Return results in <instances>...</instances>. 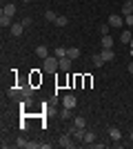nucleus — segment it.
Here are the masks:
<instances>
[{"label":"nucleus","instance_id":"1","mask_svg":"<svg viewBox=\"0 0 133 149\" xmlns=\"http://www.w3.org/2000/svg\"><path fill=\"white\" fill-rule=\"evenodd\" d=\"M42 69H44V71H58V69H60V58H58V56H49V58H44Z\"/></svg>","mask_w":133,"mask_h":149},{"label":"nucleus","instance_id":"16","mask_svg":"<svg viewBox=\"0 0 133 149\" xmlns=\"http://www.w3.org/2000/svg\"><path fill=\"white\" fill-rule=\"evenodd\" d=\"M2 13H7V16H16V5H11V2H7V5L2 7Z\"/></svg>","mask_w":133,"mask_h":149},{"label":"nucleus","instance_id":"13","mask_svg":"<svg viewBox=\"0 0 133 149\" xmlns=\"http://www.w3.org/2000/svg\"><path fill=\"white\" fill-rule=\"evenodd\" d=\"M100 56L104 58V62H109V60H113V58H115V54H113V49H102Z\"/></svg>","mask_w":133,"mask_h":149},{"label":"nucleus","instance_id":"8","mask_svg":"<svg viewBox=\"0 0 133 149\" xmlns=\"http://www.w3.org/2000/svg\"><path fill=\"white\" fill-rule=\"evenodd\" d=\"M22 31H25V25H22V22H13L11 25V36H22Z\"/></svg>","mask_w":133,"mask_h":149},{"label":"nucleus","instance_id":"32","mask_svg":"<svg viewBox=\"0 0 133 149\" xmlns=\"http://www.w3.org/2000/svg\"><path fill=\"white\" fill-rule=\"evenodd\" d=\"M22 2H31V0H22Z\"/></svg>","mask_w":133,"mask_h":149},{"label":"nucleus","instance_id":"15","mask_svg":"<svg viewBox=\"0 0 133 149\" xmlns=\"http://www.w3.org/2000/svg\"><path fill=\"white\" fill-rule=\"evenodd\" d=\"M109 136H111V140H120V138H122V131L118 129V127H111V129H109Z\"/></svg>","mask_w":133,"mask_h":149},{"label":"nucleus","instance_id":"9","mask_svg":"<svg viewBox=\"0 0 133 149\" xmlns=\"http://www.w3.org/2000/svg\"><path fill=\"white\" fill-rule=\"evenodd\" d=\"M133 13V0H124L122 5V16H131Z\"/></svg>","mask_w":133,"mask_h":149},{"label":"nucleus","instance_id":"10","mask_svg":"<svg viewBox=\"0 0 133 149\" xmlns=\"http://www.w3.org/2000/svg\"><path fill=\"white\" fill-rule=\"evenodd\" d=\"M36 56L44 60V58H49V49H47L44 45H38V47H36Z\"/></svg>","mask_w":133,"mask_h":149},{"label":"nucleus","instance_id":"30","mask_svg":"<svg viewBox=\"0 0 133 149\" xmlns=\"http://www.w3.org/2000/svg\"><path fill=\"white\" fill-rule=\"evenodd\" d=\"M131 54H133V40H131Z\"/></svg>","mask_w":133,"mask_h":149},{"label":"nucleus","instance_id":"31","mask_svg":"<svg viewBox=\"0 0 133 149\" xmlns=\"http://www.w3.org/2000/svg\"><path fill=\"white\" fill-rule=\"evenodd\" d=\"M129 138H131V140H133V134H129Z\"/></svg>","mask_w":133,"mask_h":149},{"label":"nucleus","instance_id":"34","mask_svg":"<svg viewBox=\"0 0 133 149\" xmlns=\"http://www.w3.org/2000/svg\"><path fill=\"white\" fill-rule=\"evenodd\" d=\"M93 2H95V0H93Z\"/></svg>","mask_w":133,"mask_h":149},{"label":"nucleus","instance_id":"23","mask_svg":"<svg viewBox=\"0 0 133 149\" xmlns=\"http://www.w3.org/2000/svg\"><path fill=\"white\" fill-rule=\"evenodd\" d=\"M60 118H62V120H69V118H71V109L62 107V111H60Z\"/></svg>","mask_w":133,"mask_h":149},{"label":"nucleus","instance_id":"33","mask_svg":"<svg viewBox=\"0 0 133 149\" xmlns=\"http://www.w3.org/2000/svg\"><path fill=\"white\" fill-rule=\"evenodd\" d=\"M2 2H5V0H2Z\"/></svg>","mask_w":133,"mask_h":149},{"label":"nucleus","instance_id":"4","mask_svg":"<svg viewBox=\"0 0 133 149\" xmlns=\"http://www.w3.org/2000/svg\"><path fill=\"white\" fill-rule=\"evenodd\" d=\"M84 134H87L84 127H73V129H71V136L76 138V143H84Z\"/></svg>","mask_w":133,"mask_h":149},{"label":"nucleus","instance_id":"17","mask_svg":"<svg viewBox=\"0 0 133 149\" xmlns=\"http://www.w3.org/2000/svg\"><path fill=\"white\" fill-rule=\"evenodd\" d=\"M67 56H69L71 60H76V58H80V49H78V47H69V49H67Z\"/></svg>","mask_w":133,"mask_h":149},{"label":"nucleus","instance_id":"19","mask_svg":"<svg viewBox=\"0 0 133 149\" xmlns=\"http://www.w3.org/2000/svg\"><path fill=\"white\" fill-rule=\"evenodd\" d=\"M56 25L58 27H67V25H69V18H67V16H58V18H56Z\"/></svg>","mask_w":133,"mask_h":149},{"label":"nucleus","instance_id":"27","mask_svg":"<svg viewBox=\"0 0 133 149\" xmlns=\"http://www.w3.org/2000/svg\"><path fill=\"white\" fill-rule=\"evenodd\" d=\"M27 143H29V140H25V138H18V140H16V147H27Z\"/></svg>","mask_w":133,"mask_h":149},{"label":"nucleus","instance_id":"28","mask_svg":"<svg viewBox=\"0 0 133 149\" xmlns=\"http://www.w3.org/2000/svg\"><path fill=\"white\" fill-rule=\"evenodd\" d=\"M20 22H22V25H25V27H29V25H31V18H22V20H20Z\"/></svg>","mask_w":133,"mask_h":149},{"label":"nucleus","instance_id":"3","mask_svg":"<svg viewBox=\"0 0 133 149\" xmlns=\"http://www.w3.org/2000/svg\"><path fill=\"white\" fill-rule=\"evenodd\" d=\"M76 105H78V100H76L73 93H67V96L62 98V107H67V109H73Z\"/></svg>","mask_w":133,"mask_h":149},{"label":"nucleus","instance_id":"18","mask_svg":"<svg viewBox=\"0 0 133 149\" xmlns=\"http://www.w3.org/2000/svg\"><path fill=\"white\" fill-rule=\"evenodd\" d=\"M91 62H93V67H102V65H104V58H102L100 54H93V56H91Z\"/></svg>","mask_w":133,"mask_h":149},{"label":"nucleus","instance_id":"11","mask_svg":"<svg viewBox=\"0 0 133 149\" xmlns=\"http://www.w3.org/2000/svg\"><path fill=\"white\" fill-rule=\"evenodd\" d=\"M71 62H73V60H71L69 56L60 58V69H62V71H69V69H71Z\"/></svg>","mask_w":133,"mask_h":149},{"label":"nucleus","instance_id":"22","mask_svg":"<svg viewBox=\"0 0 133 149\" xmlns=\"http://www.w3.org/2000/svg\"><path fill=\"white\" fill-rule=\"evenodd\" d=\"M73 127H87V120H84L82 116H76V120H73Z\"/></svg>","mask_w":133,"mask_h":149},{"label":"nucleus","instance_id":"26","mask_svg":"<svg viewBox=\"0 0 133 149\" xmlns=\"http://www.w3.org/2000/svg\"><path fill=\"white\" fill-rule=\"evenodd\" d=\"M56 56L58 58H64V56H67V49H64V47H58V49H56Z\"/></svg>","mask_w":133,"mask_h":149},{"label":"nucleus","instance_id":"29","mask_svg":"<svg viewBox=\"0 0 133 149\" xmlns=\"http://www.w3.org/2000/svg\"><path fill=\"white\" fill-rule=\"evenodd\" d=\"M129 74L133 76V62H131V65H129Z\"/></svg>","mask_w":133,"mask_h":149},{"label":"nucleus","instance_id":"5","mask_svg":"<svg viewBox=\"0 0 133 149\" xmlns=\"http://www.w3.org/2000/svg\"><path fill=\"white\" fill-rule=\"evenodd\" d=\"M109 25L111 27H122L124 25V16H122V13L120 16H109Z\"/></svg>","mask_w":133,"mask_h":149},{"label":"nucleus","instance_id":"6","mask_svg":"<svg viewBox=\"0 0 133 149\" xmlns=\"http://www.w3.org/2000/svg\"><path fill=\"white\" fill-rule=\"evenodd\" d=\"M131 40H133L131 29H127V31H122V33H120V42L122 45H131Z\"/></svg>","mask_w":133,"mask_h":149},{"label":"nucleus","instance_id":"21","mask_svg":"<svg viewBox=\"0 0 133 149\" xmlns=\"http://www.w3.org/2000/svg\"><path fill=\"white\" fill-rule=\"evenodd\" d=\"M56 18H58V16L51 11V9H47V11H44V20H49V22H56Z\"/></svg>","mask_w":133,"mask_h":149},{"label":"nucleus","instance_id":"14","mask_svg":"<svg viewBox=\"0 0 133 149\" xmlns=\"http://www.w3.org/2000/svg\"><path fill=\"white\" fill-rule=\"evenodd\" d=\"M102 49H113V38L111 36H102Z\"/></svg>","mask_w":133,"mask_h":149},{"label":"nucleus","instance_id":"2","mask_svg":"<svg viewBox=\"0 0 133 149\" xmlns=\"http://www.w3.org/2000/svg\"><path fill=\"white\" fill-rule=\"evenodd\" d=\"M58 145H60V147H64V149H71L73 145H76V138L71 136V134H64V136H60Z\"/></svg>","mask_w":133,"mask_h":149},{"label":"nucleus","instance_id":"25","mask_svg":"<svg viewBox=\"0 0 133 149\" xmlns=\"http://www.w3.org/2000/svg\"><path fill=\"white\" fill-rule=\"evenodd\" d=\"M109 27H111V25L107 22V25H100L98 29H100V33H102V36H109Z\"/></svg>","mask_w":133,"mask_h":149},{"label":"nucleus","instance_id":"24","mask_svg":"<svg viewBox=\"0 0 133 149\" xmlns=\"http://www.w3.org/2000/svg\"><path fill=\"white\" fill-rule=\"evenodd\" d=\"M7 93H9L11 98H18V96H20V87H11V89H7Z\"/></svg>","mask_w":133,"mask_h":149},{"label":"nucleus","instance_id":"12","mask_svg":"<svg viewBox=\"0 0 133 149\" xmlns=\"http://www.w3.org/2000/svg\"><path fill=\"white\" fill-rule=\"evenodd\" d=\"M11 16H7V13H0V27L5 29V27H11Z\"/></svg>","mask_w":133,"mask_h":149},{"label":"nucleus","instance_id":"20","mask_svg":"<svg viewBox=\"0 0 133 149\" xmlns=\"http://www.w3.org/2000/svg\"><path fill=\"white\" fill-rule=\"evenodd\" d=\"M84 143H87V145L95 143V134H93V131H87V134H84Z\"/></svg>","mask_w":133,"mask_h":149},{"label":"nucleus","instance_id":"7","mask_svg":"<svg viewBox=\"0 0 133 149\" xmlns=\"http://www.w3.org/2000/svg\"><path fill=\"white\" fill-rule=\"evenodd\" d=\"M31 96H33V87H31V85L20 87V98H31Z\"/></svg>","mask_w":133,"mask_h":149}]
</instances>
